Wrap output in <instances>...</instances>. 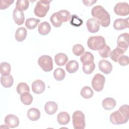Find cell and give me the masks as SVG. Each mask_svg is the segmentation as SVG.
Instances as JSON below:
<instances>
[{"mask_svg":"<svg viewBox=\"0 0 129 129\" xmlns=\"http://www.w3.org/2000/svg\"><path fill=\"white\" fill-rule=\"evenodd\" d=\"M129 118V108L127 104L121 106L118 110L112 112L110 115V122L116 125L122 124L127 122Z\"/></svg>","mask_w":129,"mask_h":129,"instance_id":"1","label":"cell"},{"mask_svg":"<svg viewBox=\"0 0 129 129\" xmlns=\"http://www.w3.org/2000/svg\"><path fill=\"white\" fill-rule=\"evenodd\" d=\"M91 15L102 27H107L110 25V14L102 6L98 5L94 7L91 10Z\"/></svg>","mask_w":129,"mask_h":129,"instance_id":"2","label":"cell"},{"mask_svg":"<svg viewBox=\"0 0 129 129\" xmlns=\"http://www.w3.org/2000/svg\"><path fill=\"white\" fill-rule=\"evenodd\" d=\"M88 47L91 50H100L106 45L105 40L101 36L90 37L87 41Z\"/></svg>","mask_w":129,"mask_h":129,"instance_id":"3","label":"cell"},{"mask_svg":"<svg viewBox=\"0 0 129 129\" xmlns=\"http://www.w3.org/2000/svg\"><path fill=\"white\" fill-rule=\"evenodd\" d=\"M51 1L40 0L37 2L34 9L35 15L40 18L44 17L49 10V4Z\"/></svg>","mask_w":129,"mask_h":129,"instance_id":"4","label":"cell"},{"mask_svg":"<svg viewBox=\"0 0 129 129\" xmlns=\"http://www.w3.org/2000/svg\"><path fill=\"white\" fill-rule=\"evenodd\" d=\"M72 122L75 129H83L85 127V115L82 111H75L72 116Z\"/></svg>","mask_w":129,"mask_h":129,"instance_id":"5","label":"cell"},{"mask_svg":"<svg viewBox=\"0 0 129 129\" xmlns=\"http://www.w3.org/2000/svg\"><path fill=\"white\" fill-rule=\"evenodd\" d=\"M38 64L42 70L46 72H50L53 69L52 59L49 55H43L39 57Z\"/></svg>","mask_w":129,"mask_h":129,"instance_id":"6","label":"cell"},{"mask_svg":"<svg viewBox=\"0 0 129 129\" xmlns=\"http://www.w3.org/2000/svg\"><path fill=\"white\" fill-rule=\"evenodd\" d=\"M105 82V77L100 74H96L92 80L91 84L95 91L100 92L104 88Z\"/></svg>","mask_w":129,"mask_h":129,"instance_id":"7","label":"cell"},{"mask_svg":"<svg viewBox=\"0 0 129 129\" xmlns=\"http://www.w3.org/2000/svg\"><path fill=\"white\" fill-rule=\"evenodd\" d=\"M129 34L127 33H124L120 34L117 38V47L122 49L125 52L128 47Z\"/></svg>","mask_w":129,"mask_h":129,"instance_id":"8","label":"cell"},{"mask_svg":"<svg viewBox=\"0 0 129 129\" xmlns=\"http://www.w3.org/2000/svg\"><path fill=\"white\" fill-rule=\"evenodd\" d=\"M115 14L121 16H127L129 14V6L127 3H118L114 7Z\"/></svg>","mask_w":129,"mask_h":129,"instance_id":"9","label":"cell"},{"mask_svg":"<svg viewBox=\"0 0 129 129\" xmlns=\"http://www.w3.org/2000/svg\"><path fill=\"white\" fill-rule=\"evenodd\" d=\"M86 26L88 31L92 33L97 32L100 28L99 22L94 18L88 19L86 22Z\"/></svg>","mask_w":129,"mask_h":129,"instance_id":"10","label":"cell"},{"mask_svg":"<svg viewBox=\"0 0 129 129\" xmlns=\"http://www.w3.org/2000/svg\"><path fill=\"white\" fill-rule=\"evenodd\" d=\"M5 123L10 128H15L19 124V120L18 117L14 114H8L5 118Z\"/></svg>","mask_w":129,"mask_h":129,"instance_id":"11","label":"cell"},{"mask_svg":"<svg viewBox=\"0 0 129 129\" xmlns=\"http://www.w3.org/2000/svg\"><path fill=\"white\" fill-rule=\"evenodd\" d=\"M45 88V83L41 80H36L32 84V90L33 93L39 94L44 91Z\"/></svg>","mask_w":129,"mask_h":129,"instance_id":"12","label":"cell"},{"mask_svg":"<svg viewBox=\"0 0 129 129\" xmlns=\"http://www.w3.org/2000/svg\"><path fill=\"white\" fill-rule=\"evenodd\" d=\"M98 67L100 71L105 74H109L112 70V66L111 63L108 60L102 59L99 61Z\"/></svg>","mask_w":129,"mask_h":129,"instance_id":"13","label":"cell"},{"mask_svg":"<svg viewBox=\"0 0 129 129\" xmlns=\"http://www.w3.org/2000/svg\"><path fill=\"white\" fill-rule=\"evenodd\" d=\"M128 18L116 19L113 23V28L116 30H121L128 28Z\"/></svg>","mask_w":129,"mask_h":129,"instance_id":"14","label":"cell"},{"mask_svg":"<svg viewBox=\"0 0 129 129\" xmlns=\"http://www.w3.org/2000/svg\"><path fill=\"white\" fill-rule=\"evenodd\" d=\"M13 18L15 23L18 25H21L24 22L25 17L24 13L22 11L17 10L16 8L13 11Z\"/></svg>","mask_w":129,"mask_h":129,"instance_id":"15","label":"cell"},{"mask_svg":"<svg viewBox=\"0 0 129 129\" xmlns=\"http://www.w3.org/2000/svg\"><path fill=\"white\" fill-rule=\"evenodd\" d=\"M58 109V105L54 101L47 102L44 106V109L46 113L49 115L54 114Z\"/></svg>","mask_w":129,"mask_h":129,"instance_id":"16","label":"cell"},{"mask_svg":"<svg viewBox=\"0 0 129 129\" xmlns=\"http://www.w3.org/2000/svg\"><path fill=\"white\" fill-rule=\"evenodd\" d=\"M116 103V101L114 99L110 97H107L103 99L102 105L105 110H110L115 107Z\"/></svg>","mask_w":129,"mask_h":129,"instance_id":"17","label":"cell"},{"mask_svg":"<svg viewBox=\"0 0 129 129\" xmlns=\"http://www.w3.org/2000/svg\"><path fill=\"white\" fill-rule=\"evenodd\" d=\"M1 83L5 88L11 87L14 83V79L10 74L8 75H2L1 77Z\"/></svg>","mask_w":129,"mask_h":129,"instance_id":"18","label":"cell"},{"mask_svg":"<svg viewBox=\"0 0 129 129\" xmlns=\"http://www.w3.org/2000/svg\"><path fill=\"white\" fill-rule=\"evenodd\" d=\"M27 31L24 27H20L17 29L15 32V38L18 42H22L26 38Z\"/></svg>","mask_w":129,"mask_h":129,"instance_id":"19","label":"cell"},{"mask_svg":"<svg viewBox=\"0 0 129 129\" xmlns=\"http://www.w3.org/2000/svg\"><path fill=\"white\" fill-rule=\"evenodd\" d=\"M57 120L59 124L61 125H66L69 122L70 120V116L67 112L61 111L58 114Z\"/></svg>","mask_w":129,"mask_h":129,"instance_id":"20","label":"cell"},{"mask_svg":"<svg viewBox=\"0 0 129 129\" xmlns=\"http://www.w3.org/2000/svg\"><path fill=\"white\" fill-rule=\"evenodd\" d=\"M27 115L30 120L36 121L39 119L40 117V112L37 108H31L28 110Z\"/></svg>","mask_w":129,"mask_h":129,"instance_id":"21","label":"cell"},{"mask_svg":"<svg viewBox=\"0 0 129 129\" xmlns=\"http://www.w3.org/2000/svg\"><path fill=\"white\" fill-rule=\"evenodd\" d=\"M56 15L59 21L62 22H66L69 21L71 18L70 13L66 10H62L56 12Z\"/></svg>","mask_w":129,"mask_h":129,"instance_id":"22","label":"cell"},{"mask_svg":"<svg viewBox=\"0 0 129 129\" xmlns=\"http://www.w3.org/2000/svg\"><path fill=\"white\" fill-rule=\"evenodd\" d=\"M68 57L67 55L63 53H59L54 56V61L55 63L59 66H63L68 61Z\"/></svg>","mask_w":129,"mask_h":129,"instance_id":"23","label":"cell"},{"mask_svg":"<svg viewBox=\"0 0 129 129\" xmlns=\"http://www.w3.org/2000/svg\"><path fill=\"white\" fill-rule=\"evenodd\" d=\"M51 30V26L47 22H43L41 23L38 27V31L40 34L46 35L48 34Z\"/></svg>","mask_w":129,"mask_h":129,"instance_id":"24","label":"cell"},{"mask_svg":"<svg viewBox=\"0 0 129 129\" xmlns=\"http://www.w3.org/2000/svg\"><path fill=\"white\" fill-rule=\"evenodd\" d=\"M94 56L89 51H86L80 57V60L83 64H86L94 62Z\"/></svg>","mask_w":129,"mask_h":129,"instance_id":"25","label":"cell"},{"mask_svg":"<svg viewBox=\"0 0 129 129\" xmlns=\"http://www.w3.org/2000/svg\"><path fill=\"white\" fill-rule=\"evenodd\" d=\"M79 63L75 60H71L69 61L66 64V69L68 72L70 74L75 73L79 69Z\"/></svg>","mask_w":129,"mask_h":129,"instance_id":"26","label":"cell"},{"mask_svg":"<svg viewBox=\"0 0 129 129\" xmlns=\"http://www.w3.org/2000/svg\"><path fill=\"white\" fill-rule=\"evenodd\" d=\"M40 22L39 19L34 18H30L26 20L25 22V26L29 29H34L38 25Z\"/></svg>","mask_w":129,"mask_h":129,"instance_id":"27","label":"cell"},{"mask_svg":"<svg viewBox=\"0 0 129 129\" xmlns=\"http://www.w3.org/2000/svg\"><path fill=\"white\" fill-rule=\"evenodd\" d=\"M124 52L121 49L116 47V48L114 49L112 51H111L110 54V58L115 62H117L119 57L123 55Z\"/></svg>","mask_w":129,"mask_h":129,"instance_id":"28","label":"cell"},{"mask_svg":"<svg viewBox=\"0 0 129 129\" xmlns=\"http://www.w3.org/2000/svg\"><path fill=\"white\" fill-rule=\"evenodd\" d=\"M80 94L83 98L85 99H89L93 96L94 92L90 87L85 86L81 89Z\"/></svg>","mask_w":129,"mask_h":129,"instance_id":"29","label":"cell"},{"mask_svg":"<svg viewBox=\"0 0 129 129\" xmlns=\"http://www.w3.org/2000/svg\"><path fill=\"white\" fill-rule=\"evenodd\" d=\"M29 6V2L27 0H18L16 2V9L20 11L26 10Z\"/></svg>","mask_w":129,"mask_h":129,"instance_id":"30","label":"cell"},{"mask_svg":"<svg viewBox=\"0 0 129 129\" xmlns=\"http://www.w3.org/2000/svg\"><path fill=\"white\" fill-rule=\"evenodd\" d=\"M20 95V100L23 104L26 105H29L32 103L33 101V97L29 93L26 92Z\"/></svg>","mask_w":129,"mask_h":129,"instance_id":"31","label":"cell"},{"mask_svg":"<svg viewBox=\"0 0 129 129\" xmlns=\"http://www.w3.org/2000/svg\"><path fill=\"white\" fill-rule=\"evenodd\" d=\"M65 76V71L61 68H56L53 72V77L57 81H61L63 80Z\"/></svg>","mask_w":129,"mask_h":129,"instance_id":"32","label":"cell"},{"mask_svg":"<svg viewBox=\"0 0 129 129\" xmlns=\"http://www.w3.org/2000/svg\"><path fill=\"white\" fill-rule=\"evenodd\" d=\"M11 70V65L7 62H2L0 66V71L2 75H8Z\"/></svg>","mask_w":129,"mask_h":129,"instance_id":"33","label":"cell"},{"mask_svg":"<svg viewBox=\"0 0 129 129\" xmlns=\"http://www.w3.org/2000/svg\"><path fill=\"white\" fill-rule=\"evenodd\" d=\"M17 91L19 95L26 92H30V89L29 86L24 82H21L19 83L17 86Z\"/></svg>","mask_w":129,"mask_h":129,"instance_id":"34","label":"cell"},{"mask_svg":"<svg viewBox=\"0 0 129 129\" xmlns=\"http://www.w3.org/2000/svg\"><path fill=\"white\" fill-rule=\"evenodd\" d=\"M72 51L75 55L80 56L84 53L85 51V49L83 46L81 44H77L73 46L72 48Z\"/></svg>","mask_w":129,"mask_h":129,"instance_id":"35","label":"cell"},{"mask_svg":"<svg viewBox=\"0 0 129 129\" xmlns=\"http://www.w3.org/2000/svg\"><path fill=\"white\" fill-rule=\"evenodd\" d=\"M99 54L100 56L103 58H107L110 56V54L111 52L110 47L108 45H105L103 48L99 50L98 51Z\"/></svg>","mask_w":129,"mask_h":129,"instance_id":"36","label":"cell"},{"mask_svg":"<svg viewBox=\"0 0 129 129\" xmlns=\"http://www.w3.org/2000/svg\"><path fill=\"white\" fill-rule=\"evenodd\" d=\"M95 64L94 62L89 64H83V71L86 74H91L95 70Z\"/></svg>","mask_w":129,"mask_h":129,"instance_id":"37","label":"cell"},{"mask_svg":"<svg viewBox=\"0 0 129 129\" xmlns=\"http://www.w3.org/2000/svg\"><path fill=\"white\" fill-rule=\"evenodd\" d=\"M83 22V20L79 18L77 15H73L71 16L70 24L76 27H79L82 25Z\"/></svg>","mask_w":129,"mask_h":129,"instance_id":"38","label":"cell"},{"mask_svg":"<svg viewBox=\"0 0 129 129\" xmlns=\"http://www.w3.org/2000/svg\"><path fill=\"white\" fill-rule=\"evenodd\" d=\"M50 20L52 25L55 27H59L62 25V23L58 19L56 13H53L50 17Z\"/></svg>","mask_w":129,"mask_h":129,"instance_id":"39","label":"cell"},{"mask_svg":"<svg viewBox=\"0 0 129 129\" xmlns=\"http://www.w3.org/2000/svg\"><path fill=\"white\" fill-rule=\"evenodd\" d=\"M117 62H118L119 64L121 66H127L129 63V59L128 56L124 55H121L119 57Z\"/></svg>","mask_w":129,"mask_h":129,"instance_id":"40","label":"cell"},{"mask_svg":"<svg viewBox=\"0 0 129 129\" xmlns=\"http://www.w3.org/2000/svg\"><path fill=\"white\" fill-rule=\"evenodd\" d=\"M13 0H1L0 3V9L5 10L14 3Z\"/></svg>","mask_w":129,"mask_h":129,"instance_id":"41","label":"cell"},{"mask_svg":"<svg viewBox=\"0 0 129 129\" xmlns=\"http://www.w3.org/2000/svg\"><path fill=\"white\" fill-rule=\"evenodd\" d=\"M82 2L85 6L90 7L92 6L94 4H95L97 2V1H83Z\"/></svg>","mask_w":129,"mask_h":129,"instance_id":"42","label":"cell"}]
</instances>
